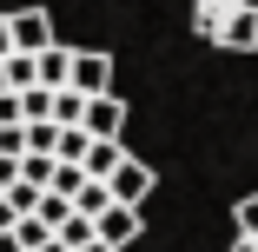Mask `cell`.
Listing matches in <instances>:
<instances>
[{"label": "cell", "instance_id": "obj_3", "mask_svg": "<svg viewBox=\"0 0 258 252\" xmlns=\"http://www.w3.org/2000/svg\"><path fill=\"white\" fill-rule=\"evenodd\" d=\"M139 213H146V206H119V199H113V206H99V213H93V239H106L113 252H119V245H133V239H139V226H146Z\"/></svg>", "mask_w": 258, "mask_h": 252}, {"label": "cell", "instance_id": "obj_13", "mask_svg": "<svg viewBox=\"0 0 258 252\" xmlns=\"http://www.w3.org/2000/svg\"><path fill=\"white\" fill-rule=\"evenodd\" d=\"M73 252H113V245H106V239H86V245H73Z\"/></svg>", "mask_w": 258, "mask_h": 252}, {"label": "cell", "instance_id": "obj_7", "mask_svg": "<svg viewBox=\"0 0 258 252\" xmlns=\"http://www.w3.org/2000/svg\"><path fill=\"white\" fill-rule=\"evenodd\" d=\"M119 160H126V146H119V139H86V153H80V166H86L93 179H106Z\"/></svg>", "mask_w": 258, "mask_h": 252}, {"label": "cell", "instance_id": "obj_9", "mask_svg": "<svg viewBox=\"0 0 258 252\" xmlns=\"http://www.w3.org/2000/svg\"><path fill=\"white\" fill-rule=\"evenodd\" d=\"M40 192H46V186H33V179H7V186H0V199H7L14 213H33V206H40Z\"/></svg>", "mask_w": 258, "mask_h": 252}, {"label": "cell", "instance_id": "obj_11", "mask_svg": "<svg viewBox=\"0 0 258 252\" xmlns=\"http://www.w3.org/2000/svg\"><path fill=\"white\" fill-rule=\"evenodd\" d=\"M232 219H238V232H245V239H258V192H251V199H238Z\"/></svg>", "mask_w": 258, "mask_h": 252}, {"label": "cell", "instance_id": "obj_2", "mask_svg": "<svg viewBox=\"0 0 258 252\" xmlns=\"http://www.w3.org/2000/svg\"><path fill=\"white\" fill-rule=\"evenodd\" d=\"M67 86H73V93H106V86H113V54L73 46V54H67Z\"/></svg>", "mask_w": 258, "mask_h": 252}, {"label": "cell", "instance_id": "obj_14", "mask_svg": "<svg viewBox=\"0 0 258 252\" xmlns=\"http://www.w3.org/2000/svg\"><path fill=\"white\" fill-rule=\"evenodd\" d=\"M232 252H258V239H245V232H238V245H232Z\"/></svg>", "mask_w": 258, "mask_h": 252}, {"label": "cell", "instance_id": "obj_10", "mask_svg": "<svg viewBox=\"0 0 258 252\" xmlns=\"http://www.w3.org/2000/svg\"><path fill=\"white\" fill-rule=\"evenodd\" d=\"M53 239H60V245L73 252V245H86V239H93V219H86V213H67V219L53 226Z\"/></svg>", "mask_w": 258, "mask_h": 252}, {"label": "cell", "instance_id": "obj_6", "mask_svg": "<svg viewBox=\"0 0 258 252\" xmlns=\"http://www.w3.org/2000/svg\"><path fill=\"white\" fill-rule=\"evenodd\" d=\"M7 33H14L20 54H40L53 40V20H46V7H20V14H7Z\"/></svg>", "mask_w": 258, "mask_h": 252}, {"label": "cell", "instance_id": "obj_5", "mask_svg": "<svg viewBox=\"0 0 258 252\" xmlns=\"http://www.w3.org/2000/svg\"><path fill=\"white\" fill-rule=\"evenodd\" d=\"M212 46H225V54H251L258 46V0H238V7L219 20V40Z\"/></svg>", "mask_w": 258, "mask_h": 252}, {"label": "cell", "instance_id": "obj_1", "mask_svg": "<svg viewBox=\"0 0 258 252\" xmlns=\"http://www.w3.org/2000/svg\"><path fill=\"white\" fill-rule=\"evenodd\" d=\"M106 192L119 199V206H146V199L159 192V173H152L146 160H133V153H126V160H119V166L106 173Z\"/></svg>", "mask_w": 258, "mask_h": 252}, {"label": "cell", "instance_id": "obj_4", "mask_svg": "<svg viewBox=\"0 0 258 252\" xmlns=\"http://www.w3.org/2000/svg\"><path fill=\"white\" fill-rule=\"evenodd\" d=\"M80 126L93 133V139H119V126H126V107H119V93L106 86V93H86V107H80Z\"/></svg>", "mask_w": 258, "mask_h": 252}, {"label": "cell", "instance_id": "obj_12", "mask_svg": "<svg viewBox=\"0 0 258 252\" xmlns=\"http://www.w3.org/2000/svg\"><path fill=\"white\" fill-rule=\"evenodd\" d=\"M0 54H14V33H7V14H0Z\"/></svg>", "mask_w": 258, "mask_h": 252}, {"label": "cell", "instance_id": "obj_8", "mask_svg": "<svg viewBox=\"0 0 258 252\" xmlns=\"http://www.w3.org/2000/svg\"><path fill=\"white\" fill-rule=\"evenodd\" d=\"M238 7V0H192V33L199 40H219V20Z\"/></svg>", "mask_w": 258, "mask_h": 252}]
</instances>
